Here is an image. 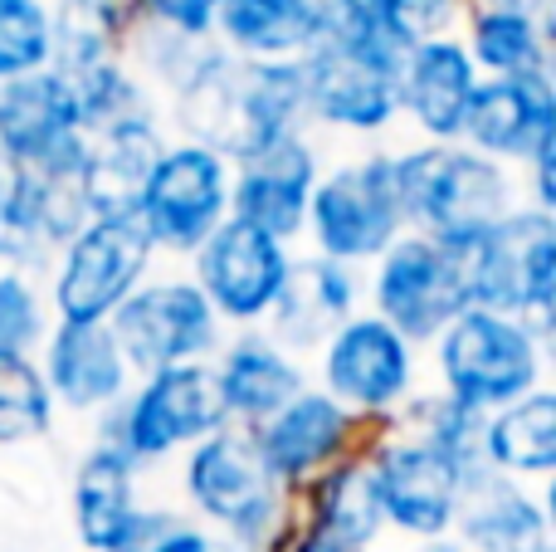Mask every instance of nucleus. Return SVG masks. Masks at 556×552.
Returning <instances> with one entry per match:
<instances>
[{"mask_svg": "<svg viewBox=\"0 0 556 552\" xmlns=\"http://www.w3.org/2000/svg\"><path fill=\"white\" fill-rule=\"evenodd\" d=\"M401 59L405 54L381 35L366 0H317V39L298 59L307 88V127L323 142H391L401 133Z\"/></svg>", "mask_w": 556, "mask_h": 552, "instance_id": "obj_1", "label": "nucleus"}, {"mask_svg": "<svg viewBox=\"0 0 556 552\" xmlns=\"http://www.w3.org/2000/svg\"><path fill=\"white\" fill-rule=\"evenodd\" d=\"M162 123L181 142H205L215 152L244 162L283 137L313 133L307 127V88L298 59L278 64H244L215 45L211 64L176 98L162 103Z\"/></svg>", "mask_w": 556, "mask_h": 552, "instance_id": "obj_2", "label": "nucleus"}, {"mask_svg": "<svg viewBox=\"0 0 556 552\" xmlns=\"http://www.w3.org/2000/svg\"><path fill=\"white\" fill-rule=\"evenodd\" d=\"M176 509L235 552H278L298 528L293 494L264 469L250 430L220 426L172 465Z\"/></svg>", "mask_w": 556, "mask_h": 552, "instance_id": "obj_3", "label": "nucleus"}, {"mask_svg": "<svg viewBox=\"0 0 556 552\" xmlns=\"http://www.w3.org/2000/svg\"><path fill=\"white\" fill-rule=\"evenodd\" d=\"M552 333L503 309H464L425 348V381L479 416L552 387Z\"/></svg>", "mask_w": 556, "mask_h": 552, "instance_id": "obj_4", "label": "nucleus"}, {"mask_svg": "<svg viewBox=\"0 0 556 552\" xmlns=\"http://www.w3.org/2000/svg\"><path fill=\"white\" fill-rule=\"evenodd\" d=\"M391 162L405 230L459 240L522 205L518 172L469 152L464 142H391Z\"/></svg>", "mask_w": 556, "mask_h": 552, "instance_id": "obj_5", "label": "nucleus"}, {"mask_svg": "<svg viewBox=\"0 0 556 552\" xmlns=\"http://www.w3.org/2000/svg\"><path fill=\"white\" fill-rule=\"evenodd\" d=\"M401 235H405V215H401V196H395L391 142L346 147V152L327 156L323 176L313 186V201H307L298 250L366 269Z\"/></svg>", "mask_w": 556, "mask_h": 552, "instance_id": "obj_6", "label": "nucleus"}, {"mask_svg": "<svg viewBox=\"0 0 556 552\" xmlns=\"http://www.w3.org/2000/svg\"><path fill=\"white\" fill-rule=\"evenodd\" d=\"M220 426H230V421H225L211 362H191V367H166L137 377L127 387V397L88 426V436L123 450L142 475H156Z\"/></svg>", "mask_w": 556, "mask_h": 552, "instance_id": "obj_7", "label": "nucleus"}, {"mask_svg": "<svg viewBox=\"0 0 556 552\" xmlns=\"http://www.w3.org/2000/svg\"><path fill=\"white\" fill-rule=\"evenodd\" d=\"M464 240H440V235L405 230L395 244H386L366 264V313L386 318L401 338L415 348H430L434 333L464 309H473L469 289V254Z\"/></svg>", "mask_w": 556, "mask_h": 552, "instance_id": "obj_8", "label": "nucleus"}, {"mask_svg": "<svg viewBox=\"0 0 556 552\" xmlns=\"http://www.w3.org/2000/svg\"><path fill=\"white\" fill-rule=\"evenodd\" d=\"M307 377L356 421L391 426L405 401L425 387V348L362 309L323 338V348L307 357Z\"/></svg>", "mask_w": 556, "mask_h": 552, "instance_id": "obj_9", "label": "nucleus"}, {"mask_svg": "<svg viewBox=\"0 0 556 552\" xmlns=\"http://www.w3.org/2000/svg\"><path fill=\"white\" fill-rule=\"evenodd\" d=\"M156 264L132 215H88L45 269L49 313L54 323H108Z\"/></svg>", "mask_w": 556, "mask_h": 552, "instance_id": "obj_10", "label": "nucleus"}, {"mask_svg": "<svg viewBox=\"0 0 556 552\" xmlns=\"http://www.w3.org/2000/svg\"><path fill=\"white\" fill-rule=\"evenodd\" d=\"M108 328H113L132 377L211 362L225 342V323L215 318L186 264H156L123 299V309L108 318Z\"/></svg>", "mask_w": 556, "mask_h": 552, "instance_id": "obj_11", "label": "nucleus"}, {"mask_svg": "<svg viewBox=\"0 0 556 552\" xmlns=\"http://www.w3.org/2000/svg\"><path fill=\"white\" fill-rule=\"evenodd\" d=\"M473 309H503L556 333V215L513 205L498 225L464 240Z\"/></svg>", "mask_w": 556, "mask_h": 552, "instance_id": "obj_12", "label": "nucleus"}, {"mask_svg": "<svg viewBox=\"0 0 556 552\" xmlns=\"http://www.w3.org/2000/svg\"><path fill=\"white\" fill-rule=\"evenodd\" d=\"M230 156L205 142H181L162 152L142 186L132 221L152 240L162 264H186L225 221H230Z\"/></svg>", "mask_w": 556, "mask_h": 552, "instance_id": "obj_13", "label": "nucleus"}, {"mask_svg": "<svg viewBox=\"0 0 556 552\" xmlns=\"http://www.w3.org/2000/svg\"><path fill=\"white\" fill-rule=\"evenodd\" d=\"M366 460H371L376 494H381L386 534L395 543H425V538L454 534L464 489H469V475L454 460H444L440 450L395 426H381L366 440Z\"/></svg>", "mask_w": 556, "mask_h": 552, "instance_id": "obj_14", "label": "nucleus"}, {"mask_svg": "<svg viewBox=\"0 0 556 552\" xmlns=\"http://www.w3.org/2000/svg\"><path fill=\"white\" fill-rule=\"evenodd\" d=\"M298 250L274 235H260L254 225L225 221L201 250L186 260V274L195 279V289L205 293V303L215 309V318L225 323V333L240 328H264L274 299L283 293L288 269H293Z\"/></svg>", "mask_w": 556, "mask_h": 552, "instance_id": "obj_15", "label": "nucleus"}, {"mask_svg": "<svg viewBox=\"0 0 556 552\" xmlns=\"http://www.w3.org/2000/svg\"><path fill=\"white\" fill-rule=\"evenodd\" d=\"M0 152L39 181L78 186L88 133L64 74L39 68L0 84Z\"/></svg>", "mask_w": 556, "mask_h": 552, "instance_id": "obj_16", "label": "nucleus"}, {"mask_svg": "<svg viewBox=\"0 0 556 552\" xmlns=\"http://www.w3.org/2000/svg\"><path fill=\"white\" fill-rule=\"evenodd\" d=\"M381 426H366L356 421L346 406H337L327 391L317 387H303L288 406H278L269 421L250 430L254 450H260L264 469L288 489L298 494L303 485H313L323 469H332L337 460L356 455L366 450V440L376 436Z\"/></svg>", "mask_w": 556, "mask_h": 552, "instance_id": "obj_17", "label": "nucleus"}, {"mask_svg": "<svg viewBox=\"0 0 556 552\" xmlns=\"http://www.w3.org/2000/svg\"><path fill=\"white\" fill-rule=\"evenodd\" d=\"M332 147L317 133H298L283 142L264 147V152L235 162L230 176V221L254 225L260 235L293 244L303 240V221H307V201H313V186L323 176Z\"/></svg>", "mask_w": 556, "mask_h": 552, "instance_id": "obj_18", "label": "nucleus"}, {"mask_svg": "<svg viewBox=\"0 0 556 552\" xmlns=\"http://www.w3.org/2000/svg\"><path fill=\"white\" fill-rule=\"evenodd\" d=\"M459 142L508 172H522L542 152H556V74L479 78Z\"/></svg>", "mask_w": 556, "mask_h": 552, "instance_id": "obj_19", "label": "nucleus"}, {"mask_svg": "<svg viewBox=\"0 0 556 552\" xmlns=\"http://www.w3.org/2000/svg\"><path fill=\"white\" fill-rule=\"evenodd\" d=\"M35 367L59 416L88 421V426L108 416L137 381L108 323H54L45 348L35 352Z\"/></svg>", "mask_w": 556, "mask_h": 552, "instance_id": "obj_20", "label": "nucleus"}, {"mask_svg": "<svg viewBox=\"0 0 556 552\" xmlns=\"http://www.w3.org/2000/svg\"><path fill=\"white\" fill-rule=\"evenodd\" d=\"M362 309H366V274L362 269L298 250L283 293L274 299L269 318H264V333H269L278 348H288L293 357L307 362L323 348L327 333L342 328V323Z\"/></svg>", "mask_w": 556, "mask_h": 552, "instance_id": "obj_21", "label": "nucleus"}, {"mask_svg": "<svg viewBox=\"0 0 556 552\" xmlns=\"http://www.w3.org/2000/svg\"><path fill=\"white\" fill-rule=\"evenodd\" d=\"M211 377L215 391H220L225 421L240 430H254L278 406H288L303 387H313L307 362L293 357L288 348H278L264 328L225 333V342L211 357Z\"/></svg>", "mask_w": 556, "mask_h": 552, "instance_id": "obj_22", "label": "nucleus"}, {"mask_svg": "<svg viewBox=\"0 0 556 552\" xmlns=\"http://www.w3.org/2000/svg\"><path fill=\"white\" fill-rule=\"evenodd\" d=\"M454 538L464 552H556L552 485H518L493 469L469 479Z\"/></svg>", "mask_w": 556, "mask_h": 552, "instance_id": "obj_23", "label": "nucleus"}, {"mask_svg": "<svg viewBox=\"0 0 556 552\" xmlns=\"http://www.w3.org/2000/svg\"><path fill=\"white\" fill-rule=\"evenodd\" d=\"M473 88H479V68L459 39L410 49L395 74V103H401V127L410 133V142H459Z\"/></svg>", "mask_w": 556, "mask_h": 552, "instance_id": "obj_24", "label": "nucleus"}, {"mask_svg": "<svg viewBox=\"0 0 556 552\" xmlns=\"http://www.w3.org/2000/svg\"><path fill=\"white\" fill-rule=\"evenodd\" d=\"M172 147L162 113H142L127 123L88 133L84 172H78V201L88 215H137L142 186L162 152Z\"/></svg>", "mask_w": 556, "mask_h": 552, "instance_id": "obj_25", "label": "nucleus"}, {"mask_svg": "<svg viewBox=\"0 0 556 552\" xmlns=\"http://www.w3.org/2000/svg\"><path fill=\"white\" fill-rule=\"evenodd\" d=\"M147 499V475L108 440H84L68 469V528L84 552H113Z\"/></svg>", "mask_w": 556, "mask_h": 552, "instance_id": "obj_26", "label": "nucleus"}, {"mask_svg": "<svg viewBox=\"0 0 556 552\" xmlns=\"http://www.w3.org/2000/svg\"><path fill=\"white\" fill-rule=\"evenodd\" d=\"M293 514H298V528H313V534L332 538V543H342L352 552H381L391 543L366 450L337 460V465L323 469L313 485L298 489Z\"/></svg>", "mask_w": 556, "mask_h": 552, "instance_id": "obj_27", "label": "nucleus"}, {"mask_svg": "<svg viewBox=\"0 0 556 552\" xmlns=\"http://www.w3.org/2000/svg\"><path fill=\"white\" fill-rule=\"evenodd\" d=\"M552 39H556V15H532V10H503V5H473L459 29V45L473 59L479 78L556 74Z\"/></svg>", "mask_w": 556, "mask_h": 552, "instance_id": "obj_28", "label": "nucleus"}, {"mask_svg": "<svg viewBox=\"0 0 556 552\" xmlns=\"http://www.w3.org/2000/svg\"><path fill=\"white\" fill-rule=\"evenodd\" d=\"M211 39L244 64L303 59L317 39V0H220Z\"/></svg>", "mask_w": 556, "mask_h": 552, "instance_id": "obj_29", "label": "nucleus"}, {"mask_svg": "<svg viewBox=\"0 0 556 552\" xmlns=\"http://www.w3.org/2000/svg\"><path fill=\"white\" fill-rule=\"evenodd\" d=\"M483 460L518 485H552L556 469V391L538 387L513 406L483 416Z\"/></svg>", "mask_w": 556, "mask_h": 552, "instance_id": "obj_30", "label": "nucleus"}, {"mask_svg": "<svg viewBox=\"0 0 556 552\" xmlns=\"http://www.w3.org/2000/svg\"><path fill=\"white\" fill-rule=\"evenodd\" d=\"M391 426L405 430V436H415V440H425L430 450H440V455L454 460L469 479L489 475V460H483V416L479 411H469L464 401L434 391L430 381L405 401L401 416H395Z\"/></svg>", "mask_w": 556, "mask_h": 552, "instance_id": "obj_31", "label": "nucleus"}, {"mask_svg": "<svg viewBox=\"0 0 556 552\" xmlns=\"http://www.w3.org/2000/svg\"><path fill=\"white\" fill-rule=\"evenodd\" d=\"M211 54H215V39H191V35H181V29L152 25V20H142V25L127 35V64L152 88L156 103L181 93V88L211 64Z\"/></svg>", "mask_w": 556, "mask_h": 552, "instance_id": "obj_32", "label": "nucleus"}, {"mask_svg": "<svg viewBox=\"0 0 556 552\" xmlns=\"http://www.w3.org/2000/svg\"><path fill=\"white\" fill-rule=\"evenodd\" d=\"M64 84L74 88L84 133H98V127L127 123V117H142V113H162V103L152 98V88L132 74L127 54L123 59H103V64H88V68H74V74H64Z\"/></svg>", "mask_w": 556, "mask_h": 552, "instance_id": "obj_33", "label": "nucleus"}, {"mask_svg": "<svg viewBox=\"0 0 556 552\" xmlns=\"http://www.w3.org/2000/svg\"><path fill=\"white\" fill-rule=\"evenodd\" d=\"M59 406L35 357H0V450H29L54 440Z\"/></svg>", "mask_w": 556, "mask_h": 552, "instance_id": "obj_34", "label": "nucleus"}, {"mask_svg": "<svg viewBox=\"0 0 556 552\" xmlns=\"http://www.w3.org/2000/svg\"><path fill=\"white\" fill-rule=\"evenodd\" d=\"M132 25L117 20L103 0H54V64L59 74L103 64V59L127 54Z\"/></svg>", "mask_w": 556, "mask_h": 552, "instance_id": "obj_35", "label": "nucleus"}, {"mask_svg": "<svg viewBox=\"0 0 556 552\" xmlns=\"http://www.w3.org/2000/svg\"><path fill=\"white\" fill-rule=\"evenodd\" d=\"M54 64V0H0V84Z\"/></svg>", "mask_w": 556, "mask_h": 552, "instance_id": "obj_36", "label": "nucleus"}, {"mask_svg": "<svg viewBox=\"0 0 556 552\" xmlns=\"http://www.w3.org/2000/svg\"><path fill=\"white\" fill-rule=\"evenodd\" d=\"M371 20L381 25V35L391 39L401 54L434 39H459L464 20H469V0H366Z\"/></svg>", "mask_w": 556, "mask_h": 552, "instance_id": "obj_37", "label": "nucleus"}, {"mask_svg": "<svg viewBox=\"0 0 556 552\" xmlns=\"http://www.w3.org/2000/svg\"><path fill=\"white\" fill-rule=\"evenodd\" d=\"M49 328H54V313L45 299V279L0 269V357H35Z\"/></svg>", "mask_w": 556, "mask_h": 552, "instance_id": "obj_38", "label": "nucleus"}, {"mask_svg": "<svg viewBox=\"0 0 556 552\" xmlns=\"http://www.w3.org/2000/svg\"><path fill=\"white\" fill-rule=\"evenodd\" d=\"M181 518L186 514L176 509V499L172 504H166V499H142V509H137L132 524L123 528V538L113 543V552H152L176 524H181Z\"/></svg>", "mask_w": 556, "mask_h": 552, "instance_id": "obj_39", "label": "nucleus"}, {"mask_svg": "<svg viewBox=\"0 0 556 552\" xmlns=\"http://www.w3.org/2000/svg\"><path fill=\"white\" fill-rule=\"evenodd\" d=\"M215 5H220V0H142V20L181 29V35H191V39H211Z\"/></svg>", "mask_w": 556, "mask_h": 552, "instance_id": "obj_40", "label": "nucleus"}, {"mask_svg": "<svg viewBox=\"0 0 556 552\" xmlns=\"http://www.w3.org/2000/svg\"><path fill=\"white\" fill-rule=\"evenodd\" d=\"M152 552H235L230 543H220L215 534H205L201 524H191V518H181V524L172 528V534L162 538Z\"/></svg>", "mask_w": 556, "mask_h": 552, "instance_id": "obj_41", "label": "nucleus"}, {"mask_svg": "<svg viewBox=\"0 0 556 552\" xmlns=\"http://www.w3.org/2000/svg\"><path fill=\"white\" fill-rule=\"evenodd\" d=\"M278 552H352V548L332 543V538L313 534V528H293V534H288V543L278 548Z\"/></svg>", "mask_w": 556, "mask_h": 552, "instance_id": "obj_42", "label": "nucleus"}, {"mask_svg": "<svg viewBox=\"0 0 556 552\" xmlns=\"http://www.w3.org/2000/svg\"><path fill=\"white\" fill-rule=\"evenodd\" d=\"M20 181H25V172H20L15 162H10L5 152H0V215L10 211V201H15V191H20Z\"/></svg>", "mask_w": 556, "mask_h": 552, "instance_id": "obj_43", "label": "nucleus"}, {"mask_svg": "<svg viewBox=\"0 0 556 552\" xmlns=\"http://www.w3.org/2000/svg\"><path fill=\"white\" fill-rule=\"evenodd\" d=\"M469 5H503V10H532V15H556V0H469Z\"/></svg>", "mask_w": 556, "mask_h": 552, "instance_id": "obj_44", "label": "nucleus"}, {"mask_svg": "<svg viewBox=\"0 0 556 552\" xmlns=\"http://www.w3.org/2000/svg\"><path fill=\"white\" fill-rule=\"evenodd\" d=\"M395 552H464V548L454 534H444V538H425V543H401Z\"/></svg>", "mask_w": 556, "mask_h": 552, "instance_id": "obj_45", "label": "nucleus"}]
</instances>
